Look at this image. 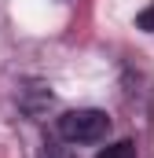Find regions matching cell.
Segmentation results:
<instances>
[{"instance_id": "cell-1", "label": "cell", "mask_w": 154, "mask_h": 158, "mask_svg": "<svg viewBox=\"0 0 154 158\" xmlns=\"http://www.w3.org/2000/svg\"><path fill=\"white\" fill-rule=\"evenodd\" d=\"M55 129H59V136L66 143H99L110 132V118H107V110L77 107V110H66L63 118L55 121Z\"/></svg>"}, {"instance_id": "cell-2", "label": "cell", "mask_w": 154, "mask_h": 158, "mask_svg": "<svg viewBox=\"0 0 154 158\" xmlns=\"http://www.w3.org/2000/svg\"><path fill=\"white\" fill-rule=\"evenodd\" d=\"M95 158H136V143H132V140H117L110 147H103Z\"/></svg>"}, {"instance_id": "cell-3", "label": "cell", "mask_w": 154, "mask_h": 158, "mask_svg": "<svg viewBox=\"0 0 154 158\" xmlns=\"http://www.w3.org/2000/svg\"><path fill=\"white\" fill-rule=\"evenodd\" d=\"M136 26H140L143 33H154V4H151V7H143V11L136 15Z\"/></svg>"}, {"instance_id": "cell-4", "label": "cell", "mask_w": 154, "mask_h": 158, "mask_svg": "<svg viewBox=\"0 0 154 158\" xmlns=\"http://www.w3.org/2000/svg\"><path fill=\"white\" fill-rule=\"evenodd\" d=\"M40 158H70V155H66V147H63V143L44 140V151H40Z\"/></svg>"}]
</instances>
